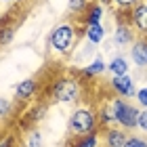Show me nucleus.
<instances>
[{"label": "nucleus", "mask_w": 147, "mask_h": 147, "mask_svg": "<svg viewBox=\"0 0 147 147\" xmlns=\"http://www.w3.org/2000/svg\"><path fill=\"white\" fill-rule=\"evenodd\" d=\"M67 124L74 135H90L97 128V113L88 107H80L69 116Z\"/></svg>", "instance_id": "1"}, {"label": "nucleus", "mask_w": 147, "mask_h": 147, "mask_svg": "<svg viewBox=\"0 0 147 147\" xmlns=\"http://www.w3.org/2000/svg\"><path fill=\"white\" fill-rule=\"evenodd\" d=\"M76 44V28L71 23H61L51 34V49H55L61 55H67Z\"/></svg>", "instance_id": "2"}, {"label": "nucleus", "mask_w": 147, "mask_h": 147, "mask_svg": "<svg viewBox=\"0 0 147 147\" xmlns=\"http://www.w3.org/2000/svg\"><path fill=\"white\" fill-rule=\"evenodd\" d=\"M113 105V113H116V124H120L122 128H137V122H139V113L141 109L130 105L126 99L118 97L111 101Z\"/></svg>", "instance_id": "3"}, {"label": "nucleus", "mask_w": 147, "mask_h": 147, "mask_svg": "<svg viewBox=\"0 0 147 147\" xmlns=\"http://www.w3.org/2000/svg\"><path fill=\"white\" fill-rule=\"evenodd\" d=\"M51 95L59 103H74L80 95V86L74 78H59L51 86Z\"/></svg>", "instance_id": "4"}, {"label": "nucleus", "mask_w": 147, "mask_h": 147, "mask_svg": "<svg viewBox=\"0 0 147 147\" xmlns=\"http://www.w3.org/2000/svg\"><path fill=\"white\" fill-rule=\"evenodd\" d=\"M111 88L116 90V95L122 97V99H128V97L137 95L135 82H132V78L128 76V74H124V76H113L111 78Z\"/></svg>", "instance_id": "5"}, {"label": "nucleus", "mask_w": 147, "mask_h": 147, "mask_svg": "<svg viewBox=\"0 0 147 147\" xmlns=\"http://www.w3.org/2000/svg\"><path fill=\"white\" fill-rule=\"evenodd\" d=\"M130 21H132V25H135L139 32L147 34V2H139L135 9H132Z\"/></svg>", "instance_id": "6"}, {"label": "nucleus", "mask_w": 147, "mask_h": 147, "mask_svg": "<svg viewBox=\"0 0 147 147\" xmlns=\"http://www.w3.org/2000/svg\"><path fill=\"white\" fill-rule=\"evenodd\" d=\"M130 57H132V63H135L137 67H147V42H145V40L132 42Z\"/></svg>", "instance_id": "7"}, {"label": "nucleus", "mask_w": 147, "mask_h": 147, "mask_svg": "<svg viewBox=\"0 0 147 147\" xmlns=\"http://www.w3.org/2000/svg\"><path fill=\"white\" fill-rule=\"evenodd\" d=\"M38 92V82L36 80H23V82H19L17 84V88H15V97L19 99V101H28V99H32Z\"/></svg>", "instance_id": "8"}, {"label": "nucleus", "mask_w": 147, "mask_h": 147, "mask_svg": "<svg viewBox=\"0 0 147 147\" xmlns=\"http://www.w3.org/2000/svg\"><path fill=\"white\" fill-rule=\"evenodd\" d=\"M126 139L128 137L122 128H107V132H105V145L107 147H124Z\"/></svg>", "instance_id": "9"}, {"label": "nucleus", "mask_w": 147, "mask_h": 147, "mask_svg": "<svg viewBox=\"0 0 147 147\" xmlns=\"http://www.w3.org/2000/svg\"><path fill=\"white\" fill-rule=\"evenodd\" d=\"M103 38H105V28H103L101 23L86 25V40H88L90 44H99Z\"/></svg>", "instance_id": "10"}, {"label": "nucleus", "mask_w": 147, "mask_h": 147, "mask_svg": "<svg viewBox=\"0 0 147 147\" xmlns=\"http://www.w3.org/2000/svg\"><path fill=\"white\" fill-rule=\"evenodd\" d=\"M101 19H103V4H90L88 6V11H86V25H95V23H101Z\"/></svg>", "instance_id": "11"}, {"label": "nucleus", "mask_w": 147, "mask_h": 147, "mask_svg": "<svg viewBox=\"0 0 147 147\" xmlns=\"http://www.w3.org/2000/svg\"><path fill=\"white\" fill-rule=\"evenodd\" d=\"M107 69L113 76H124V74H128V63H126L124 57H113L109 61V65H107Z\"/></svg>", "instance_id": "12"}, {"label": "nucleus", "mask_w": 147, "mask_h": 147, "mask_svg": "<svg viewBox=\"0 0 147 147\" xmlns=\"http://www.w3.org/2000/svg\"><path fill=\"white\" fill-rule=\"evenodd\" d=\"M130 40H132V32L126 28V25L116 28V34H113V42L116 44H128Z\"/></svg>", "instance_id": "13"}, {"label": "nucleus", "mask_w": 147, "mask_h": 147, "mask_svg": "<svg viewBox=\"0 0 147 147\" xmlns=\"http://www.w3.org/2000/svg\"><path fill=\"white\" fill-rule=\"evenodd\" d=\"M105 69H107V65H105V61H103L101 57H97L95 61H92V63L88 65V67L84 69V74H86V76H99V74H103Z\"/></svg>", "instance_id": "14"}, {"label": "nucleus", "mask_w": 147, "mask_h": 147, "mask_svg": "<svg viewBox=\"0 0 147 147\" xmlns=\"http://www.w3.org/2000/svg\"><path fill=\"white\" fill-rule=\"evenodd\" d=\"M67 11L74 15H80V13L88 11V0H67Z\"/></svg>", "instance_id": "15"}, {"label": "nucleus", "mask_w": 147, "mask_h": 147, "mask_svg": "<svg viewBox=\"0 0 147 147\" xmlns=\"http://www.w3.org/2000/svg\"><path fill=\"white\" fill-rule=\"evenodd\" d=\"M97 135L95 132H90V135H82V139H78L76 145L74 147H97Z\"/></svg>", "instance_id": "16"}, {"label": "nucleus", "mask_w": 147, "mask_h": 147, "mask_svg": "<svg viewBox=\"0 0 147 147\" xmlns=\"http://www.w3.org/2000/svg\"><path fill=\"white\" fill-rule=\"evenodd\" d=\"M111 2H113V6L120 9V11H132L139 2H141V0H111Z\"/></svg>", "instance_id": "17"}, {"label": "nucleus", "mask_w": 147, "mask_h": 147, "mask_svg": "<svg viewBox=\"0 0 147 147\" xmlns=\"http://www.w3.org/2000/svg\"><path fill=\"white\" fill-rule=\"evenodd\" d=\"M15 36V28H0V44H9Z\"/></svg>", "instance_id": "18"}, {"label": "nucleus", "mask_w": 147, "mask_h": 147, "mask_svg": "<svg viewBox=\"0 0 147 147\" xmlns=\"http://www.w3.org/2000/svg\"><path fill=\"white\" fill-rule=\"evenodd\" d=\"M124 147H147V141L143 137H128Z\"/></svg>", "instance_id": "19"}, {"label": "nucleus", "mask_w": 147, "mask_h": 147, "mask_svg": "<svg viewBox=\"0 0 147 147\" xmlns=\"http://www.w3.org/2000/svg\"><path fill=\"white\" fill-rule=\"evenodd\" d=\"M11 109H13L11 107V101H9V99H4V97H0V120L9 116Z\"/></svg>", "instance_id": "20"}, {"label": "nucleus", "mask_w": 147, "mask_h": 147, "mask_svg": "<svg viewBox=\"0 0 147 147\" xmlns=\"http://www.w3.org/2000/svg\"><path fill=\"white\" fill-rule=\"evenodd\" d=\"M135 97H137V103L141 105V107H147V86H143V88H139Z\"/></svg>", "instance_id": "21"}, {"label": "nucleus", "mask_w": 147, "mask_h": 147, "mask_svg": "<svg viewBox=\"0 0 147 147\" xmlns=\"http://www.w3.org/2000/svg\"><path fill=\"white\" fill-rule=\"evenodd\" d=\"M44 113H46V107H44V105H34V109L30 111V118H32V120H40Z\"/></svg>", "instance_id": "22"}, {"label": "nucleus", "mask_w": 147, "mask_h": 147, "mask_svg": "<svg viewBox=\"0 0 147 147\" xmlns=\"http://www.w3.org/2000/svg\"><path fill=\"white\" fill-rule=\"evenodd\" d=\"M28 147H42V137H40V132H32L30 135Z\"/></svg>", "instance_id": "23"}, {"label": "nucleus", "mask_w": 147, "mask_h": 147, "mask_svg": "<svg viewBox=\"0 0 147 147\" xmlns=\"http://www.w3.org/2000/svg\"><path fill=\"white\" fill-rule=\"evenodd\" d=\"M137 128L147 132V109H143L141 113H139V122H137Z\"/></svg>", "instance_id": "24"}, {"label": "nucleus", "mask_w": 147, "mask_h": 147, "mask_svg": "<svg viewBox=\"0 0 147 147\" xmlns=\"http://www.w3.org/2000/svg\"><path fill=\"white\" fill-rule=\"evenodd\" d=\"M0 147H13V139H4V141H2V145H0Z\"/></svg>", "instance_id": "25"}, {"label": "nucleus", "mask_w": 147, "mask_h": 147, "mask_svg": "<svg viewBox=\"0 0 147 147\" xmlns=\"http://www.w3.org/2000/svg\"><path fill=\"white\" fill-rule=\"evenodd\" d=\"M99 4H107V2H111V0H97Z\"/></svg>", "instance_id": "26"}, {"label": "nucleus", "mask_w": 147, "mask_h": 147, "mask_svg": "<svg viewBox=\"0 0 147 147\" xmlns=\"http://www.w3.org/2000/svg\"><path fill=\"white\" fill-rule=\"evenodd\" d=\"M17 2H23V0H17Z\"/></svg>", "instance_id": "27"}, {"label": "nucleus", "mask_w": 147, "mask_h": 147, "mask_svg": "<svg viewBox=\"0 0 147 147\" xmlns=\"http://www.w3.org/2000/svg\"><path fill=\"white\" fill-rule=\"evenodd\" d=\"M0 2H6V0H0Z\"/></svg>", "instance_id": "28"}]
</instances>
